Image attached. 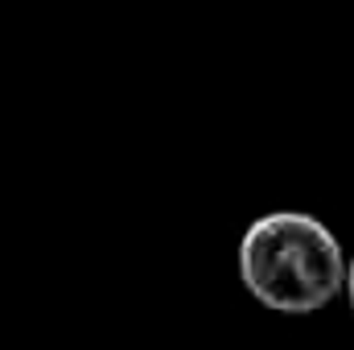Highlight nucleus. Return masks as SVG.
<instances>
[{"label": "nucleus", "mask_w": 354, "mask_h": 350, "mask_svg": "<svg viewBox=\"0 0 354 350\" xmlns=\"http://www.w3.org/2000/svg\"><path fill=\"white\" fill-rule=\"evenodd\" d=\"M338 235L301 210L260 214L239 239L243 288L276 313H317L346 288Z\"/></svg>", "instance_id": "f257e3e1"}, {"label": "nucleus", "mask_w": 354, "mask_h": 350, "mask_svg": "<svg viewBox=\"0 0 354 350\" xmlns=\"http://www.w3.org/2000/svg\"><path fill=\"white\" fill-rule=\"evenodd\" d=\"M346 297H351V309H354V256L346 264Z\"/></svg>", "instance_id": "f03ea898"}]
</instances>
